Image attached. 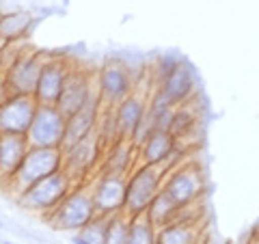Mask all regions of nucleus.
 <instances>
[{
  "label": "nucleus",
  "instance_id": "f257e3e1",
  "mask_svg": "<svg viewBox=\"0 0 259 244\" xmlns=\"http://www.w3.org/2000/svg\"><path fill=\"white\" fill-rule=\"evenodd\" d=\"M153 91L173 108L197 97V74L192 65L182 59H162L156 69Z\"/></svg>",
  "mask_w": 259,
  "mask_h": 244
},
{
  "label": "nucleus",
  "instance_id": "f03ea898",
  "mask_svg": "<svg viewBox=\"0 0 259 244\" xmlns=\"http://www.w3.org/2000/svg\"><path fill=\"white\" fill-rule=\"evenodd\" d=\"M63 169V151L56 147H30L26 158L22 160L20 169L15 171V175L7 182L5 188L9 190L11 197L18 201L32 184L41 182L44 177L56 173Z\"/></svg>",
  "mask_w": 259,
  "mask_h": 244
},
{
  "label": "nucleus",
  "instance_id": "7ed1b4c3",
  "mask_svg": "<svg viewBox=\"0 0 259 244\" xmlns=\"http://www.w3.org/2000/svg\"><path fill=\"white\" fill-rule=\"evenodd\" d=\"M93 218H95V208H93L91 182H84V184H76L44 221L59 231L76 233L78 229H82L84 225L91 223Z\"/></svg>",
  "mask_w": 259,
  "mask_h": 244
},
{
  "label": "nucleus",
  "instance_id": "20e7f679",
  "mask_svg": "<svg viewBox=\"0 0 259 244\" xmlns=\"http://www.w3.org/2000/svg\"><path fill=\"white\" fill-rule=\"evenodd\" d=\"M207 182L205 173L194 160H184L182 165L168 169L162 180V192L171 199L177 208L190 206L205 194Z\"/></svg>",
  "mask_w": 259,
  "mask_h": 244
},
{
  "label": "nucleus",
  "instance_id": "39448f33",
  "mask_svg": "<svg viewBox=\"0 0 259 244\" xmlns=\"http://www.w3.org/2000/svg\"><path fill=\"white\" fill-rule=\"evenodd\" d=\"M164 173H166L164 167L136 165V169L127 175V182H125V201H123L125 216L132 218L147 212L149 203L162 188Z\"/></svg>",
  "mask_w": 259,
  "mask_h": 244
},
{
  "label": "nucleus",
  "instance_id": "423d86ee",
  "mask_svg": "<svg viewBox=\"0 0 259 244\" xmlns=\"http://www.w3.org/2000/svg\"><path fill=\"white\" fill-rule=\"evenodd\" d=\"M74 186L76 184L71 182V177L61 169L56 173L44 177L41 182L32 184L22 197H18V203L24 210H28V212H35L41 218H46Z\"/></svg>",
  "mask_w": 259,
  "mask_h": 244
},
{
  "label": "nucleus",
  "instance_id": "0eeeda50",
  "mask_svg": "<svg viewBox=\"0 0 259 244\" xmlns=\"http://www.w3.org/2000/svg\"><path fill=\"white\" fill-rule=\"evenodd\" d=\"M102 156H104V145L100 143L97 134L91 132L76 145L63 149V171L71 177L74 184H84L97 175L95 171H100Z\"/></svg>",
  "mask_w": 259,
  "mask_h": 244
},
{
  "label": "nucleus",
  "instance_id": "6e6552de",
  "mask_svg": "<svg viewBox=\"0 0 259 244\" xmlns=\"http://www.w3.org/2000/svg\"><path fill=\"white\" fill-rule=\"evenodd\" d=\"M95 83H97V91H100L102 106H117L119 102H123L134 91L136 78L132 76V71H130V67L123 61L112 59L100 67Z\"/></svg>",
  "mask_w": 259,
  "mask_h": 244
},
{
  "label": "nucleus",
  "instance_id": "1a4fd4ad",
  "mask_svg": "<svg viewBox=\"0 0 259 244\" xmlns=\"http://www.w3.org/2000/svg\"><path fill=\"white\" fill-rule=\"evenodd\" d=\"M91 194H93V208L95 216H117L123 212L125 201V182L127 175L106 173V171H97V175L91 177Z\"/></svg>",
  "mask_w": 259,
  "mask_h": 244
},
{
  "label": "nucleus",
  "instance_id": "9d476101",
  "mask_svg": "<svg viewBox=\"0 0 259 244\" xmlns=\"http://www.w3.org/2000/svg\"><path fill=\"white\" fill-rule=\"evenodd\" d=\"M46 52L32 50V48H24V52L18 56L9 69L3 74L5 87L9 95H32L39 80V71L46 61Z\"/></svg>",
  "mask_w": 259,
  "mask_h": 244
},
{
  "label": "nucleus",
  "instance_id": "9b49d317",
  "mask_svg": "<svg viewBox=\"0 0 259 244\" xmlns=\"http://www.w3.org/2000/svg\"><path fill=\"white\" fill-rule=\"evenodd\" d=\"M65 121L67 117L56 106H44L39 104L35 119L26 132L30 147H56L61 149L65 136Z\"/></svg>",
  "mask_w": 259,
  "mask_h": 244
},
{
  "label": "nucleus",
  "instance_id": "f8f14e48",
  "mask_svg": "<svg viewBox=\"0 0 259 244\" xmlns=\"http://www.w3.org/2000/svg\"><path fill=\"white\" fill-rule=\"evenodd\" d=\"M97 93V83L95 76L87 69H80L76 65L69 67V74L65 78L63 91L59 95V102H56V108H59L65 117L74 115L82 106H87V102Z\"/></svg>",
  "mask_w": 259,
  "mask_h": 244
},
{
  "label": "nucleus",
  "instance_id": "ddd939ff",
  "mask_svg": "<svg viewBox=\"0 0 259 244\" xmlns=\"http://www.w3.org/2000/svg\"><path fill=\"white\" fill-rule=\"evenodd\" d=\"M69 67H71V63L67 61V56H61V54H48L46 56L41 71H39L35 93H32L37 104L56 106L59 95L63 91V85H65V78L69 74Z\"/></svg>",
  "mask_w": 259,
  "mask_h": 244
},
{
  "label": "nucleus",
  "instance_id": "4468645a",
  "mask_svg": "<svg viewBox=\"0 0 259 244\" xmlns=\"http://www.w3.org/2000/svg\"><path fill=\"white\" fill-rule=\"evenodd\" d=\"M37 100L32 95H9L0 104V132L26 134L35 119Z\"/></svg>",
  "mask_w": 259,
  "mask_h": 244
},
{
  "label": "nucleus",
  "instance_id": "2eb2a0df",
  "mask_svg": "<svg viewBox=\"0 0 259 244\" xmlns=\"http://www.w3.org/2000/svg\"><path fill=\"white\" fill-rule=\"evenodd\" d=\"M149 97H151L149 91H143V87L139 85V80H136L134 91L115 106V121H117L121 141H132L136 128H139L145 110H147Z\"/></svg>",
  "mask_w": 259,
  "mask_h": 244
},
{
  "label": "nucleus",
  "instance_id": "dca6fc26",
  "mask_svg": "<svg viewBox=\"0 0 259 244\" xmlns=\"http://www.w3.org/2000/svg\"><path fill=\"white\" fill-rule=\"evenodd\" d=\"M100 110H102V100H100V91H97L91 100L87 102V106H82L78 112H74V115H69L67 121H65V136H63L61 151L71 147V145H76L78 141H82V138H87L91 132H95Z\"/></svg>",
  "mask_w": 259,
  "mask_h": 244
},
{
  "label": "nucleus",
  "instance_id": "f3484780",
  "mask_svg": "<svg viewBox=\"0 0 259 244\" xmlns=\"http://www.w3.org/2000/svg\"><path fill=\"white\" fill-rule=\"evenodd\" d=\"M28 149H30V143H28L26 134L0 132V186H3V188L15 175V171L20 169Z\"/></svg>",
  "mask_w": 259,
  "mask_h": 244
},
{
  "label": "nucleus",
  "instance_id": "a211bd4d",
  "mask_svg": "<svg viewBox=\"0 0 259 244\" xmlns=\"http://www.w3.org/2000/svg\"><path fill=\"white\" fill-rule=\"evenodd\" d=\"M173 147H175L173 134L168 130H156L136 147V151H139V165L164 167Z\"/></svg>",
  "mask_w": 259,
  "mask_h": 244
},
{
  "label": "nucleus",
  "instance_id": "6ab92c4d",
  "mask_svg": "<svg viewBox=\"0 0 259 244\" xmlns=\"http://www.w3.org/2000/svg\"><path fill=\"white\" fill-rule=\"evenodd\" d=\"M139 165V151L132 145V141H117L110 147L104 149L100 171L117 175H130Z\"/></svg>",
  "mask_w": 259,
  "mask_h": 244
},
{
  "label": "nucleus",
  "instance_id": "aec40b11",
  "mask_svg": "<svg viewBox=\"0 0 259 244\" xmlns=\"http://www.w3.org/2000/svg\"><path fill=\"white\" fill-rule=\"evenodd\" d=\"M199 100L192 97L190 102L182 104L173 110V119H171V126H168V132L173 134V138L177 143L186 145V141L199 130Z\"/></svg>",
  "mask_w": 259,
  "mask_h": 244
},
{
  "label": "nucleus",
  "instance_id": "412c9836",
  "mask_svg": "<svg viewBox=\"0 0 259 244\" xmlns=\"http://www.w3.org/2000/svg\"><path fill=\"white\" fill-rule=\"evenodd\" d=\"M156 244H203L201 223L173 221L158 229Z\"/></svg>",
  "mask_w": 259,
  "mask_h": 244
},
{
  "label": "nucleus",
  "instance_id": "4be33fe9",
  "mask_svg": "<svg viewBox=\"0 0 259 244\" xmlns=\"http://www.w3.org/2000/svg\"><path fill=\"white\" fill-rule=\"evenodd\" d=\"M32 15L26 11H11V13H3L0 20V37L5 42H24L28 37V32L32 28Z\"/></svg>",
  "mask_w": 259,
  "mask_h": 244
},
{
  "label": "nucleus",
  "instance_id": "5701e85b",
  "mask_svg": "<svg viewBox=\"0 0 259 244\" xmlns=\"http://www.w3.org/2000/svg\"><path fill=\"white\" fill-rule=\"evenodd\" d=\"M177 212H180V208H177L175 203L160 190L156 197H153V201L149 203V208H147L145 214H147L151 225L156 227V229H160V227H164V225H171L177 218Z\"/></svg>",
  "mask_w": 259,
  "mask_h": 244
},
{
  "label": "nucleus",
  "instance_id": "b1692460",
  "mask_svg": "<svg viewBox=\"0 0 259 244\" xmlns=\"http://www.w3.org/2000/svg\"><path fill=\"white\" fill-rule=\"evenodd\" d=\"M156 238H158V229L151 225L147 214H139L130 218L125 244H156Z\"/></svg>",
  "mask_w": 259,
  "mask_h": 244
},
{
  "label": "nucleus",
  "instance_id": "393cba45",
  "mask_svg": "<svg viewBox=\"0 0 259 244\" xmlns=\"http://www.w3.org/2000/svg\"><path fill=\"white\" fill-rule=\"evenodd\" d=\"M106 227H108V218L95 216L91 223L74 233V240L71 242L74 244H104V240H106Z\"/></svg>",
  "mask_w": 259,
  "mask_h": 244
},
{
  "label": "nucleus",
  "instance_id": "a878e982",
  "mask_svg": "<svg viewBox=\"0 0 259 244\" xmlns=\"http://www.w3.org/2000/svg\"><path fill=\"white\" fill-rule=\"evenodd\" d=\"M127 229H130V216H125L123 212L117 214V216H110L104 244H125L127 242Z\"/></svg>",
  "mask_w": 259,
  "mask_h": 244
},
{
  "label": "nucleus",
  "instance_id": "bb28decb",
  "mask_svg": "<svg viewBox=\"0 0 259 244\" xmlns=\"http://www.w3.org/2000/svg\"><path fill=\"white\" fill-rule=\"evenodd\" d=\"M242 244H259V240L255 238V235H253V233H248V235H246V240H244V242H242Z\"/></svg>",
  "mask_w": 259,
  "mask_h": 244
},
{
  "label": "nucleus",
  "instance_id": "cd10ccee",
  "mask_svg": "<svg viewBox=\"0 0 259 244\" xmlns=\"http://www.w3.org/2000/svg\"><path fill=\"white\" fill-rule=\"evenodd\" d=\"M250 233H253V235H255V238L259 240V225H255V227H253V229H250Z\"/></svg>",
  "mask_w": 259,
  "mask_h": 244
},
{
  "label": "nucleus",
  "instance_id": "c85d7f7f",
  "mask_svg": "<svg viewBox=\"0 0 259 244\" xmlns=\"http://www.w3.org/2000/svg\"><path fill=\"white\" fill-rule=\"evenodd\" d=\"M0 76H3V50H0Z\"/></svg>",
  "mask_w": 259,
  "mask_h": 244
},
{
  "label": "nucleus",
  "instance_id": "c756f323",
  "mask_svg": "<svg viewBox=\"0 0 259 244\" xmlns=\"http://www.w3.org/2000/svg\"><path fill=\"white\" fill-rule=\"evenodd\" d=\"M225 244H242V242H225Z\"/></svg>",
  "mask_w": 259,
  "mask_h": 244
},
{
  "label": "nucleus",
  "instance_id": "7c9ffc66",
  "mask_svg": "<svg viewBox=\"0 0 259 244\" xmlns=\"http://www.w3.org/2000/svg\"><path fill=\"white\" fill-rule=\"evenodd\" d=\"M0 244H11V242H0Z\"/></svg>",
  "mask_w": 259,
  "mask_h": 244
},
{
  "label": "nucleus",
  "instance_id": "2f4dec72",
  "mask_svg": "<svg viewBox=\"0 0 259 244\" xmlns=\"http://www.w3.org/2000/svg\"><path fill=\"white\" fill-rule=\"evenodd\" d=\"M203 244H214V242H203Z\"/></svg>",
  "mask_w": 259,
  "mask_h": 244
},
{
  "label": "nucleus",
  "instance_id": "473e14b6",
  "mask_svg": "<svg viewBox=\"0 0 259 244\" xmlns=\"http://www.w3.org/2000/svg\"><path fill=\"white\" fill-rule=\"evenodd\" d=\"M0 20H3V13H0Z\"/></svg>",
  "mask_w": 259,
  "mask_h": 244
},
{
  "label": "nucleus",
  "instance_id": "72a5a7b5",
  "mask_svg": "<svg viewBox=\"0 0 259 244\" xmlns=\"http://www.w3.org/2000/svg\"><path fill=\"white\" fill-rule=\"evenodd\" d=\"M0 227H3V223H0Z\"/></svg>",
  "mask_w": 259,
  "mask_h": 244
}]
</instances>
